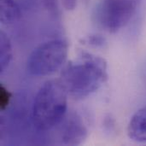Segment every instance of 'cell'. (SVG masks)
<instances>
[{
	"label": "cell",
	"instance_id": "1",
	"mask_svg": "<svg viewBox=\"0 0 146 146\" xmlns=\"http://www.w3.org/2000/svg\"><path fill=\"white\" fill-rule=\"evenodd\" d=\"M108 76L107 62L104 58L82 51L77 61L64 66L59 81L68 95L81 99L98 91Z\"/></svg>",
	"mask_w": 146,
	"mask_h": 146
},
{
	"label": "cell",
	"instance_id": "2",
	"mask_svg": "<svg viewBox=\"0 0 146 146\" xmlns=\"http://www.w3.org/2000/svg\"><path fill=\"white\" fill-rule=\"evenodd\" d=\"M68 95L59 80L47 81L40 87L32 110L33 122L38 130H50L62 122L68 109Z\"/></svg>",
	"mask_w": 146,
	"mask_h": 146
},
{
	"label": "cell",
	"instance_id": "3",
	"mask_svg": "<svg viewBox=\"0 0 146 146\" xmlns=\"http://www.w3.org/2000/svg\"><path fill=\"white\" fill-rule=\"evenodd\" d=\"M68 54V45L65 40L56 38L46 41L31 52L27 62V70L33 76L50 75L63 67Z\"/></svg>",
	"mask_w": 146,
	"mask_h": 146
},
{
	"label": "cell",
	"instance_id": "4",
	"mask_svg": "<svg viewBox=\"0 0 146 146\" xmlns=\"http://www.w3.org/2000/svg\"><path fill=\"white\" fill-rule=\"evenodd\" d=\"M143 0H101L95 9L96 22L115 33L128 25L139 13Z\"/></svg>",
	"mask_w": 146,
	"mask_h": 146
},
{
	"label": "cell",
	"instance_id": "5",
	"mask_svg": "<svg viewBox=\"0 0 146 146\" xmlns=\"http://www.w3.org/2000/svg\"><path fill=\"white\" fill-rule=\"evenodd\" d=\"M61 139L62 144L66 145H80L87 138L88 131L80 117L71 115L64 117L62 121Z\"/></svg>",
	"mask_w": 146,
	"mask_h": 146
},
{
	"label": "cell",
	"instance_id": "6",
	"mask_svg": "<svg viewBox=\"0 0 146 146\" xmlns=\"http://www.w3.org/2000/svg\"><path fill=\"white\" fill-rule=\"evenodd\" d=\"M127 133L129 138L137 143H146V106L142 107L132 116Z\"/></svg>",
	"mask_w": 146,
	"mask_h": 146
},
{
	"label": "cell",
	"instance_id": "7",
	"mask_svg": "<svg viewBox=\"0 0 146 146\" xmlns=\"http://www.w3.org/2000/svg\"><path fill=\"white\" fill-rule=\"evenodd\" d=\"M21 17V9L15 0H0V22L12 25Z\"/></svg>",
	"mask_w": 146,
	"mask_h": 146
},
{
	"label": "cell",
	"instance_id": "8",
	"mask_svg": "<svg viewBox=\"0 0 146 146\" xmlns=\"http://www.w3.org/2000/svg\"><path fill=\"white\" fill-rule=\"evenodd\" d=\"M13 58V48L8 35L0 32V71L3 73L9 67Z\"/></svg>",
	"mask_w": 146,
	"mask_h": 146
},
{
	"label": "cell",
	"instance_id": "9",
	"mask_svg": "<svg viewBox=\"0 0 146 146\" xmlns=\"http://www.w3.org/2000/svg\"><path fill=\"white\" fill-rule=\"evenodd\" d=\"M82 44L96 48H104L107 44V40L103 35L93 33L84 38L82 39Z\"/></svg>",
	"mask_w": 146,
	"mask_h": 146
},
{
	"label": "cell",
	"instance_id": "10",
	"mask_svg": "<svg viewBox=\"0 0 146 146\" xmlns=\"http://www.w3.org/2000/svg\"><path fill=\"white\" fill-rule=\"evenodd\" d=\"M44 9L54 18H59L61 10L59 7V0H40Z\"/></svg>",
	"mask_w": 146,
	"mask_h": 146
},
{
	"label": "cell",
	"instance_id": "11",
	"mask_svg": "<svg viewBox=\"0 0 146 146\" xmlns=\"http://www.w3.org/2000/svg\"><path fill=\"white\" fill-rule=\"evenodd\" d=\"M11 99V93L9 90L3 85L0 86V110H4Z\"/></svg>",
	"mask_w": 146,
	"mask_h": 146
},
{
	"label": "cell",
	"instance_id": "12",
	"mask_svg": "<svg viewBox=\"0 0 146 146\" xmlns=\"http://www.w3.org/2000/svg\"><path fill=\"white\" fill-rule=\"evenodd\" d=\"M61 1L63 8L68 11L75 9L77 6V0H61Z\"/></svg>",
	"mask_w": 146,
	"mask_h": 146
},
{
	"label": "cell",
	"instance_id": "13",
	"mask_svg": "<svg viewBox=\"0 0 146 146\" xmlns=\"http://www.w3.org/2000/svg\"><path fill=\"white\" fill-rule=\"evenodd\" d=\"M145 83H146V67H145Z\"/></svg>",
	"mask_w": 146,
	"mask_h": 146
}]
</instances>
